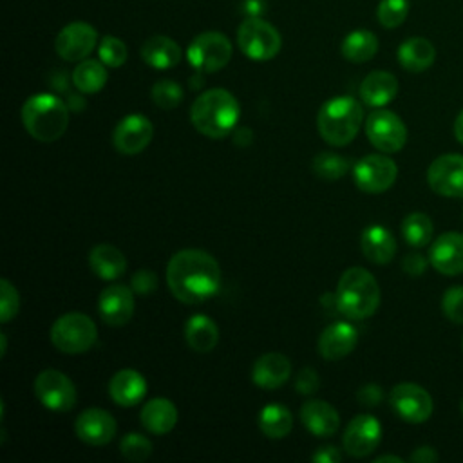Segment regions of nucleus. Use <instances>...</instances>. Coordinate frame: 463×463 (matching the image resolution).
I'll list each match as a JSON object with an SVG mask.
<instances>
[{
	"label": "nucleus",
	"instance_id": "7ed1b4c3",
	"mask_svg": "<svg viewBox=\"0 0 463 463\" xmlns=\"http://www.w3.org/2000/svg\"><path fill=\"white\" fill-rule=\"evenodd\" d=\"M378 304L380 286L365 268L354 266L342 273L335 293L338 313L353 320H362L371 317L378 309Z\"/></svg>",
	"mask_w": 463,
	"mask_h": 463
},
{
	"label": "nucleus",
	"instance_id": "7c9ffc66",
	"mask_svg": "<svg viewBox=\"0 0 463 463\" xmlns=\"http://www.w3.org/2000/svg\"><path fill=\"white\" fill-rule=\"evenodd\" d=\"M293 427V416L282 403H268L259 412V429L271 439H280L289 434Z\"/></svg>",
	"mask_w": 463,
	"mask_h": 463
},
{
	"label": "nucleus",
	"instance_id": "79ce46f5",
	"mask_svg": "<svg viewBox=\"0 0 463 463\" xmlns=\"http://www.w3.org/2000/svg\"><path fill=\"white\" fill-rule=\"evenodd\" d=\"M130 288L137 295H150L157 288V275L152 269H137L130 279Z\"/></svg>",
	"mask_w": 463,
	"mask_h": 463
},
{
	"label": "nucleus",
	"instance_id": "a878e982",
	"mask_svg": "<svg viewBox=\"0 0 463 463\" xmlns=\"http://www.w3.org/2000/svg\"><path fill=\"white\" fill-rule=\"evenodd\" d=\"M139 418L148 432L163 436L175 427L177 409L168 398H152L141 407Z\"/></svg>",
	"mask_w": 463,
	"mask_h": 463
},
{
	"label": "nucleus",
	"instance_id": "5fc2aeb1",
	"mask_svg": "<svg viewBox=\"0 0 463 463\" xmlns=\"http://www.w3.org/2000/svg\"><path fill=\"white\" fill-rule=\"evenodd\" d=\"M461 412H463V402H461Z\"/></svg>",
	"mask_w": 463,
	"mask_h": 463
},
{
	"label": "nucleus",
	"instance_id": "a19ab883",
	"mask_svg": "<svg viewBox=\"0 0 463 463\" xmlns=\"http://www.w3.org/2000/svg\"><path fill=\"white\" fill-rule=\"evenodd\" d=\"M441 311L450 322L463 324V286H452L443 293Z\"/></svg>",
	"mask_w": 463,
	"mask_h": 463
},
{
	"label": "nucleus",
	"instance_id": "dca6fc26",
	"mask_svg": "<svg viewBox=\"0 0 463 463\" xmlns=\"http://www.w3.org/2000/svg\"><path fill=\"white\" fill-rule=\"evenodd\" d=\"M98 43L96 29L87 22H72L65 25L54 42V49L60 58L67 61L85 60Z\"/></svg>",
	"mask_w": 463,
	"mask_h": 463
},
{
	"label": "nucleus",
	"instance_id": "9b49d317",
	"mask_svg": "<svg viewBox=\"0 0 463 463\" xmlns=\"http://www.w3.org/2000/svg\"><path fill=\"white\" fill-rule=\"evenodd\" d=\"M34 394L45 409L54 412H67L76 403V387L72 380L56 369H45L36 376Z\"/></svg>",
	"mask_w": 463,
	"mask_h": 463
},
{
	"label": "nucleus",
	"instance_id": "6e6552de",
	"mask_svg": "<svg viewBox=\"0 0 463 463\" xmlns=\"http://www.w3.org/2000/svg\"><path fill=\"white\" fill-rule=\"evenodd\" d=\"M186 58L190 65L199 72H215L226 67L232 60V43L226 34L206 31L190 42Z\"/></svg>",
	"mask_w": 463,
	"mask_h": 463
},
{
	"label": "nucleus",
	"instance_id": "2eb2a0df",
	"mask_svg": "<svg viewBox=\"0 0 463 463\" xmlns=\"http://www.w3.org/2000/svg\"><path fill=\"white\" fill-rule=\"evenodd\" d=\"M382 439V425L371 414H358L354 416L342 436L344 450L353 458L369 456Z\"/></svg>",
	"mask_w": 463,
	"mask_h": 463
},
{
	"label": "nucleus",
	"instance_id": "a18cd8bd",
	"mask_svg": "<svg viewBox=\"0 0 463 463\" xmlns=\"http://www.w3.org/2000/svg\"><path fill=\"white\" fill-rule=\"evenodd\" d=\"M427 264H429V259L423 257L421 253H409L403 257L402 260V268L407 275L411 277H420L423 275V271L427 269Z\"/></svg>",
	"mask_w": 463,
	"mask_h": 463
},
{
	"label": "nucleus",
	"instance_id": "f3484780",
	"mask_svg": "<svg viewBox=\"0 0 463 463\" xmlns=\"http://www.w3.org/2000/svg\"><path fill=\"white\" fill-rule=\"evenodd\" d=\"M74 430H76V436L83 443L99 447V445H107L114 439L118 425H116L114 416L109 411L90 407L78 414V418L74 421Z\"/></svg>",
	"mask_w": 463,
	"mask_h": 463
},
{
	"label": "nucleus",
	"instance_id": "473e14b6",
	"mask_svg": "<svg viewBox=\"0 0 463 463\" xmlns=\"http://www.w3.org/2000/svg\"><path fill=\"white\" fill-rule=\"evenodd\" d=\"M72 83L83 94H96L107 83V69L99 60H81L72 71Z\"/></svg>",
	"mask_w": 463,
	"mask_h": 463
},
{
	"label": "nucleus",
	"instance_id": "f8f14e48",
	"mask_svg": "<svg viewBox=\"0 0 463 463\" xmlns=\"http://www.w3.org/2000/svg\"><path fill=\"white\" fill-rule=\"evenodd\" d=\"M392 411L407 423H423L432 414V398L418 383L403 382L392 387L389 396Z\"/></svg>",
	"mask_w": 463,
	"mask_h": 463
},
{
	"label": "nucleus",
	"instance_id": "4c0bfd02",
	"mask_svg": "<svg viewBox=\"0 0 463 463\" xmlns=\"http://www.w3.org/2000/svg\"><path fill=\"white\" fill-rule=\"evenodd\" d=\"M409 14V0H382L376 9V18L385 29H394L405 22Z\"/></svg>",
	"mask_w": 463,
	"mask_h": 463
},
{
	"label": "nucleus",
	"instance_id": "c9c22d12",
	"mask_svg": "<svg viewBox=\"0 0 463 463\" xmlns=\"http://www.w3.org/2000/svg\"><path fill=\"white\" fill-rule=\"evenodd\" d=\"M119 452L127 461L141 463L152 454V443L139 432H128L119 441Z\"/></svg>",
	"mask_w": 463,
	"mask_h": 463
},
{
	"label": "nucleus",
	"instance_id": "c03bdc74",
	"mask_svg": "<svg viewBox=\"0 0 463 463\" xmlns=\"http://www.w3.org/2000/svg\"><path fill=\"white\" fill-rule=\"evenodd\" d=\"M382 398H383V391L376 383H367V385L360 387L356 392V400L364 407H376L382 402Z\"/></svg>",
	"mask_w": 463,
	"mask_h": 463
},
{
	"label": "nucleus",
	"instance_id": "a211bd4d",
	"mask_svg": "<svg viewBox=\"0 0 463 463\" xmlns=\"http://www.w3.org/2000/svg\"><path fill=\"white\" fill-rule=\"evenodd\" d=\"M98 313L109 326L119 327L130 322L134 315V291L125 284H112L98 297Z\"/></svg>",
	"mask_w": 463,
	"mask_h": 463
},
{
	"label": "nucleus",
	"instance_id": "f704fd0d",
	"mask_svg": "<svg viewBox=\"0 0 463 463\" xmlns=\"http://www.w3.org/2000/svg\"><path fill=\"white\" fill-rule=\"evenodd\" d=\"M311 168L315 175L327 181H336L347 174L349 161L344 156H338L333 152H320L313 157Z\"/></svg>",
	"mask_w": 463,
	"mask_h": 463
},
{
	"label": "nucleus",
	"instance_id": "4468645a",
	"mask_svg": "<svg viewBox=\"0 0 463 463\" xmlns=\"http://www.w3.org/2000/svg\"><path fill=\"white\" fill-rule=\"evenodd\" d=\"M154 136L152 121L143 114H127L112 132V145L119 154L134 156L143 152Z\"/></svg>",
	"mask_w": 463,
	"mask_h": 463
},
{
	"label": "nucleus",
	"instance_id": "6ab92c4d",
	"mask_svg": "<svg viewBox=\"0 0 463 463\" xmlns=\"http://www.w3.org/2000/svg\"><path fill=\"white\" fill-rule=\"evenodd\" d=\"M429 262L436 271L447 277L463 273V233H441L429 250Z\"/></svg>",
	"mask_w": 463,
	"mask_h": 463
},
{
	"label": "nucleus",
	"instance_id": "f03ea898",
	"mask_svg": "<svg viewBox=\"0 0 463 463\" xmlns=\"http://www.w3.org/2000/svg\"><path fill=\"white\" fill-rule=\"evenodd\" d=\"M239 116V101L226 89L204 90L195 98L190 109V119L195 130L212 139H221L232 134Z\"/></svg>",
	"mask_w": 463,
	"mask_h": 463
},
{
	"label": "nucleus",
	"instance_id": "e433bc0d",
	"mask_svg": "<svg viewBox=\"0 0 463 463\" xmlns=\"http://www.w3.org/2000/svg\"><path fill=\"white\" fill-rule=\"evenodd\" d=\"M152 101L159 107V109H165V110H170V109H175L181 101H183V89L177 81L174 80H159L154 83L152 87Z\"/></svg>",
	"mask_w": 463,
	"mask_h": 463
},
{
	"label": "nucleus",
	"instance_id": "0eeeda50",
	"mask_svg": "<svg viewBox=\"0 0 463 463\" xmlns=\"http://www.w3.org/2000/svg\"><path fill=\"white\" fill-rule=\"evenodd\" d=\"M241 51L255 61H266L279 54L282 40L279 31L262 18H246L237 31Z\"/></svg>",
	"mask_w": 463,
	"mask_h": 463
},
{
	"label": "nucleus",
	"instance_id": "de8ad7c7",
	"mask_svg": "<svg viewBox=\"0 0 463 463\" xmlns=\"http://www.w3.org/2000/svg\"><path fill=\"white\" fill-rule=\"evenodd\" d=\"M438 452L432 449V447H429V445H421V447H418L411 456H409V459L411 461H414V463H434V461H438Z\"/></svg>",
	"mask_w": 463,
	"mask_h": 463
},
{
	"label": "nucleus",
	"instance_id": "49530a36",
	"mask_svg": "<svg viewBox=\"0 0 463 463\" xmlns=\"http://www.w3.org/2000/svg\"><path fill=\"white\" fill-rule=\"evenodd\" d=\"M311 459L315 463H338L342 459V454L336 447L333 445H326V447H320L313 456Z\"/></svg>",
	"mask_w": 463,
	"mask_h": 463
},
{
	"label": "nucleus",
	"instance_id": "b1692460",
	"mask_svg": "<svg viewBox=\"0 0 463 463\" xmlns=\"http://www.w3.org/2000/svg\"><path fill=\"white\" fill-rule=\"evenodd\" d=\"M109 394L121 407L137 405L146 394V380L134 369H121L110 378Z\"/></svg>",
	"mask_w": 463,
	"mask_h": 463
},
{
	"label": "nucleus",
	"instance_id": "412c9836",
	"mask_svg": "<svg viewBox=\"0 0 463 463\" xmlns=\"http://www.w3.org/2000/svg\"><path fill=\"white\" fill-rule=\"evenodd\" d=\"M291 376V362L282 353H266L259 356L251 369V380L260 389H277Z\"/></svg>",
	"mask_w": 463,
	"mask_h": 463
},
{
	"label": "nucleus",
	"instance_id": "09e8293b",
	"mask_svg": "<svg viewBox=\"0 0 463 463\" xmlns=\"http://www.w3.org/2000/svg\"><path fill=\"white\" fill-rule=\"evenodd\" d=\"M264 11V2L262 0H244V13H248L250 18L260 16Z\"/></svg>",
	"mask_w": 463,
	"mask_h": 463
},
{
	"label": "nucleus",
	"instance_id": "ea45409f",
	"mask_svg": "<svg viewBox=\"0 0 463 463\" xmlns=\"http://www.w3.org/2000/svg\"><path fill=\"white\" fill-rule=\"evenodd\" d=\"M18 307H20V297L16 288L7 279H2L0 280V322L7 324L9 320H13L18 313Z\"/></svg>",
	"mask_w": 463,
	"mask_h": 463
},
{
	"label": "nucleus",
	"instance_id": "58836bf2",
	"mask_svg": "<svg viewBox=\"0 0 463 463\" xmlns=\"http://www.w3.org/2000/svg\"><path fill=\"white\" fill-rule=\"evenodd\" d=\"M98 56L99 60L107 65V67H121L127 61V45L123 43V40L107 34L101 38L99 45H98Z\"/></svg>",
	"mask_w": 463,
	"mask_h": 463
},
{
	"label": "nucleus",
	"instance_id": "8fccbe9b",
	"mask_svg": "<svg viewBox=\"0 0 463 463\" xmlns=\"http://www.w3.org/2000/svg\"><path fill=\"white\" fill-rule=\"evenodd\" d=\"M251 139H253V134L250 128H239L235 132V143L241 146H248L251 143Z\"/></svg>",
	"mask_w": 463,
	"mask_h": 463
},
{
	"label": "nucleus",
	"instance_id": "c85d7f7f",
	"mask_svg": "<svg viewBox=\"0 0 463 463\" xmlns=\"http://www.w3.org/2000/svg\"><path fill=\"white\" fill-rule=\"evenodd\" d=\"M141 58L154 69H170L181 61V47L168 36H150L141 45Z\"/></svg>",
	"mask_w": 463,
	"mask_h": 463
},
{
	"label": "nucleus",
	"instance_id": "39448f33",
	"mask_svg": "<svg viewBox=\"0 0 463 463\" xmlns=\"http://www.w3.org/2000/svg\"><path fill=\"white\" fill-rule=\"evenodd\" d=\"M362 119L364 110L354 98L336 96L320 107L317 114V128L326 143L344 146L356 137Z\"/></svg>",
	"mask_w": 463,
	"mask_h": 463
},
{
	"label": "nucleus",
	"instance_id": "ddd939ff",
	"mask_svg": "<svg viewBox=\"0 0 463 463\" xmlns=\"http://www.w3.org/2000/svg\"><path fill=\"white\" fill-rule=\"evenodd\" d=\"M427 183L438 195L463 197V156L443 154L427 170Z\"/></svg>",
	"mask_w": 463,
	"mask_h": 463
},
{
	"label": "nucleus",
	"instance_id": "c756f323",
	"mask_svg": "<svg viewBox=\"0 0 463 463\" xmlns=\"http://www.w3.org/2000/svg\"><path fill=\"white\" fill-rule=\"evenodd\" d=\"M184 340L197 353H210L219 342V327L206 315H194L184 324Z\"/></svg>",
	"mask_w": 463,
	"mask_h": 463
},
{
	"label": "nucleus",
	"instance_id": "1a4fd4ad",
	"mask_svg": "<svg viewBox=\"0 0 463 463\" xmlns=\"http://www.w3.org/2000/svg\"><path fill=\"white\" fill-rule=\"evenodd\" d=\"M365 134L373 146L385 154L400 152L407 141L405 123L392 110L378 109L365 119Z\"/></svg>",
	"mask_w": 463,
	"mask_h": 463
},
{
	"label": "nucleus",
	"instance_id": "2f4dec72",
	"mask_svg": "<svg viewBox=\"0 0 463 463\" xmlns=\"http://www.w3.org/2000/svg\"><path fill=\"white\" fill-rule=\"evenodd\" d=\"M378 51V38L367 29L351 31L342 42V56L353 63L369 61Z\"/></svg>",
	"mask_w": 463,
	"mask_h": 463
},
{
	"label": "nucleus",
	"instance_id": "37998d69",
	"mask_svg": "<svg viewBox=\"0 0 463 463\" xmlns=\"http://www.w3.org/2000/svg\"><path fill=\"white\" fill-rule=\"evenodd\" d=\"M320 387L318 373L313 367H304L295 378V389L298 394H313Z\"/></svg>",
	"mask_w": 463,
	"mask_h": 463
},
{
	"label": "nucleus",
	"instance_id": "72a5a7b5",
	"mask_svg": "<svg viewBox=\"0 0 463 463\" xmlns=\"http://www.w3.org/2000/svg\"><path fill=\"white\" fill-rule=\"evenodd\" d=\"M432 232H434V226L427 213L412 212L405 215V219L402 221V235L405 242L412 248L427 246L432 239Z\"/></svg>",
	"mask_w": 463,
	"mask_h": 463
},
{
	"label": "nucleus",
	"instance_id": "5701e85b",
	"mask_svg": "<svg viewBox=\"0 0 463 463\" xmlns=\"http://www.w3.org/2000/svg\"><path fill=\"white\" fill-rule=\"evenodd\" d=\"M360 248L373 264H387L396 255V239L385 226L371 224L360 235Z\"/></svg>",
	"mask_w": 463,
	"mask_h": 463
},
{
	"label": "nucleus",
	"instance_id": "393cba45",
	"mask_svg": "<svg viewBox=\"0 0 463 463\" xmlns=\"http://www.w3.org/2000/svg\"><path fill=\"white\" fill-rule=\"evenodd\" d=\"M398 94V80L387 71L369 72L360 85V98L365 105L380 109L391 103Z\"/></svg>",
	"mask_w": 463,
	"mask_h": 463
},
{
	"label": "nucleus",
	"instance_id": "cd10ccee",
	"mask_svg": "<svg viewBox=\"0 0 463 463\" xmlns=\"http://www.w3.org/2000/svg\"><path fill=\"white\" fill-rule=\"evenodd\" d=\"M398 61L409 72H423L427 71L436 60L434 45L423 36H412L402 42L398 47Z\"/></svg>",
	"mask_w": 463,
	"mask_h": 463
},
{
	"label": "nucleus",
	"instance_id": "423d86ee",
	"mask_svg": "<svg viewBox=\"0 0 463 463\" xmlns=\"http://www.w3.org/2000/svg\"><path fill=\"white\" fill-rule=\"evenodd\" d=\"M98 340V327L94 320L83 313L71 311L54 320L51 327L52 345L67 354H80L89 351Z\"/></svg>",
	"mask_w": 463,
	"mask_h": 463
},
{
	"label": "nucleus",
	"instance_id": "3c124183",
	"mask_svg": "<svg viewBox=\"0 0 463 463\" xmlns=\"http://www.w3.org/2000/svg\"><path fill=\"white\" fill-rule=\"evenodd\" d=\"M454 136L463 145V110L458 114V118L454 121Z\"/></svg>",
	"mask_w": 463,
	"mask_h": 463
},
{
	"label": "nucleus",
	"instance_id": "603ef678",
	"mask_svg": "<svg viewBox=\"0 0 463 463\" xmlns=\"http://www.w3.org/2000/svg\"><path fill=\"white\" fill-rule=\"evenodd\" d=\"M385 461H392V463H403V459H402V458H398V456H391V454H385V456H378V458L374 459V463H385Z\"/></svg>",
	"mask_w": 463,
	"mask_h": 463
},
{
	"label": "nucleus",
	"instance_id": "20e7f679",
	"mask_svg": "<svg viewBox=\"0 0 463 463\" xmlns=\"http://www.w3.org/2000/svg\"><path fill=\"white\" fill-rule=\"evenodd\" d=\"M22 123L34 139L52 143L61 137L69 127V107L54 94H34L27 98L22 107Z\"/></svg>",
	"mask_w": 463,
	"mask_h": 463
},
{
	"label": "nucleus",
	"instance_id": "aec40b11",
	"mask_svg": "<svg viewBox=\"0 0 463 463\" xmlns=\"http://www.w3.org/2000/svg\"><path fill=\"white\" fill-rule=\"evenodd\" d=\"M358 342V331L347 322H335L327 326L320 336L317 349L326 360H338L347 356Z\"/></svg>",
	"mask_w": 463,
	"mask_h": 463
},
{
	"label": "nucleus",
	"instance_id": "9d476101",
	"mask_svg": "<svg viewBox=\"0 0 463 463\" xmlns=\"http://www.w3.org/2000/svg\"><path fill=\"white\" fill-rule=\"evenodd\" d=\"M398 175L396 163L383 154H369L354 163V184L367 194H382L389 190Z\"/></svg>",
	"mask_w": 463,
	"mask_h": 463
},
{
	"label": "nucleus",
	"instance_id": "4be33fe9",
	"mask_svg": "<svg viewBox=\"0 0 463 463\" xmlns=\"http://www.w3.org/2000/svg\"><path fill=\"white\" fill-rule=\"evenodd\" d=\"M302 425L318 438L333 436L340 427V416L333 405L324 400H309L300 407Z\"/></svg>",
	"mask_w": 463,
	"mask_h": 463
},
{
	"label": "nucleus",
	"instance_id": "864d4df0",
	"mask_svg": "<svg viewBox=\"0 0 463 463\" xmlns=\"http://www.w3.org/2000/svg\"><path fill=\"white\" fill-rule=\"evenodd\" d=\"M0 342H2V347H0V354L4 356V354H5V349H7V338H5V333H0Z\"/></svg>",
	"mask_w": 463,
	"mask_h": 463
},
{
	"label": "nucleus",
	"instance_id": "bb28decb",
	"mask_svg": "<svg viewBox=\"0 0 463 463\" xmlns=\"http://www.w3.org/2000/svg\"><path fill=\"white\" fill-rule=\"evenodd\" d=\"M89 266L98 279L116 280L127 271V259L112 244H96L89 251Z\"/></svg>",
	"mask_w": 463,
	"mask_h": 463
},
{
	"label": "nucleus",
	"instance_id": "f257e3e1",
	"mask_svg": "<svg viewBox=\"0 0 463 463\" xmlns=\"http://www.w3.org/2000/svg\"><path fill=\"white\" fill-rule=\"evenodd\" d=\"M166 284L170 293L183 304L204 302L219 291V262L208 251L197 248L181 250L168 260Z\"/></svg>",
	"mask_w": 463,
	"mask_h": 463
}]
</instances>
